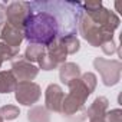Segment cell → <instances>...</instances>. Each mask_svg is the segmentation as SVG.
<instances>
[{
  "instance_id": "6da1fadb",
  "label": "cell",
  "mask_w": 122,
  "mask_h": 122,
  "mask_svg": "<svg viewBox=\"0 0 122 122\" xmlns=\"http://www.w3.org/2000/svg\"><path fill=\"white\" fill-rule=\"evenodd\" d=\"M23 36L32 45L47 47L59 37L57 19L47 12L32 13L23 26Z\"/></svg>"
},
{
  "instance_id": "7a4b0ae2",
  "label": "cell",
  "mask_w": 122,
  "mask_h": 122,
  "mask_svg": "<svg viewBox=\"0 0 122 122\" xmlns=\"http://www.w3.org/2000/svg\"><path fill=\"white\" fill-rule=\"evenodd\" d=\"M69 93L63 98L62 103V112L71 122H82L86 119V109L85 102L88 96L91 95L89 89L85 86V83L79 79H75L68 83Z\"/></svg>"
},
{
  "instance_id": "3957f363",
  "label": "cell",
  "mask_w": 122,
  "mask_h": 122,
  "mask_svg": "<svg viewBox=\"0 0 122 122\" xmlns=\"http://www.w3.org/2000/svg\"><path fill=\"white\" fill-rule=\"evenodd\" d=\"M78 27L81 36L93 47H99L103 43L113 40V32L111 29L95 25L85 13H82V16L79 17Z\"/></svg>"
},
{
  "instance_id": "277c9868",
  "label": "cell",
  "mask_w": 122,
  "mask_h": 122,
  "mask_svg": "<svg viewBox=\"0 0 122 122\" xmlns=\"http://www.w3.org/2000/svg\"><path fill=\"white\" fill-rule=\"evenodd\" d=\"M82 6H83V9H85V15H86L95 25L108 27V29H111L112 32H115V30L118 29V26H119V23H121L119 17H118L113 12L105 9L101 2H89V3H83Z\"/></svg>"
},
{
  "instance_id": "5b68a950",
  "label": "cell",
  "mask_w": 122,
  "mask_h": 122,
  "mask_svg": "<svg viewBox=\"0 0 122 122\" xmlns=\"http://www.w3.org/2000/svg\"><path fill=\"white\" fill-rule=\"evenodd\" d=\"M93 66L99 72L105 86H115L121 81L122 63L119 60H109L105 57H95Z\"/></svg>"
},
{
  "instance_id": "8992f818",
  "label": "cell",
  "mask_w": 122,
  "mask_h": 122,
  "mask_svg": "<svg viewBox=\"0 0 122 122\" xmlns=\"http://www.w3.org/2000/svg\"><path fill=\"white\" fill-rule=\"evenodd\" d=\"M32 15L30 3L27 2H12L6 7V22H9L12 26L23 30V26L29 16Z\"/></svg>"
},
{
  "instance_id": "52a82bcc",
  "label": "cell",
  "mask_w": 122,
  "mask_h": 122,
  "mask_svg": "<svg viewBox=\"0 0 122 122\" xmlns=\"http://www.w3.org/2000/svg\"><path fill=\"white\" fill-rule=\"evenodd\" d=\"M42 96V89L35 82H17L15 89V98L20 105L32 106Z\"/></svg>"
},
{
  "instance_id": "ba28073f",
  "label": "cell",
  "mask_w": 122,
  "mask_h": 122,
  "mask_svg": "<svg viewBox=\"0 0 122 122\" xmlns=\"http://www.w3.org/2000/svg\"><path fill=\"white\" fill-rule=\"evenodd\" d=\"M10 72L13 73V76L16 78L17 82H32L37 73H39V68L35 66L33 63L27 62V60L17 55L13 60H12V69Z\"/></svg>"
},
{
  "instance_id": "9c48e42d",
  "label": "cell",
  "mask_w": 122,
  "mask_h": 122,
  "mask_svg": "<svg viewBox=\"0 0 122 122\" xmlns=\"http://www.w3.org/2000/svg\"><path fill=\"white\" fill-rule=\"evenodd\" d=\"M23 39H25L23 30L12 26L6 20L0 22V40H2V43L10 46L13 49H19V46L23 42Z\"/></svg>"
},
{
  "instance_id": "30bf717a",
  "label": "cell",
  "mask_w": 122,
  "mask_h": 122,
  "mask_svg": "<svg viewBox=\"0 0 122 122\" xmlns=\"http://www.w3.org/2000/svg\"><path fill=\"white\" fill-rule=\"evenodd\" d=\"M65 92L59 85L50 83L45 91V108L50 112H60L62 111Z\"/></svg>"
},
{
  "instance_id": "8fae6325",
  "label": "cell",
  "mask_w": 122,
  "mask_h": 122,
  "mask_svg": "<svg viewBox=\"0 0 122 122\" xmlns=\"http://www.w3.org/2000/svg\"><path fill=\"white\" fill-rule=\"evenodd\" d=\"M109 101L105 96H98L92 102V105L86 109V118L89 119H103L108 112Z\"/></svg>"
},
{
  "instance_id": "7c38bea8",
  "label": "cell",
  "mask_w": 122,
  "mask_h": 122,
  "mask_svg": "<svg viewBox=\"0 0 122 122\" xmlns=\"http://www.w3.org/2000/svg\"><path fill=\"white\" fill-rule=\"evenodd\" d=\"M81 68L73 63V62H65L59 66V78L62 81V83L68 85L69 82L75 81V79H79L81 78Z\"/></svg>"
},
{
  "instance_id": "4fadbf2b",
  "label": "cell",
  "mask_w": 122,
  "mask_h": 122,
  "mask_svg": "<svg viewBox=\"0 0 122 122\" xmlns=\"http://www.w3.org/2000/svg\"><path fill=\"white\" fill-rule=\"evenodd\" d=\"M46 55L53 60V62H55L57 66H60L62 63H65V62H66L68 52L65 50L63 45L60 43V40H59V37H57L53 43H50V45L46 47Z\"/></svg>"
},
{
  "instance_id": "5bb4252c",
  "label": "cell",
  "mask_w": 122,
  "mask_h": 122,
  "mask_svg": "<svg viewBox=\"0 0 122 122\" xmlns=\"http://www.w3.org/2000/svg\"><path fill=\"white\" fill-rule=\"evenodd\" d=\"M17 85L16 78L10 71H3L0 72V93H10L15 92Z\"/></svg>"
},
{
  "instance_id": "9a60e30c",
  "label": "cell",
  "mask_w": 122,
  "mask_h": 122,
  "mask_svg": "<svg viewBox=\"0 0 122 122\" xmlns=\"http://www.w3.org/2000/svg\"><path fill=\"white\" fill-rule=\"evenodd\" d=\"M59 40H60V43L63 45V47H65V50L68 52V55H75V53L79 52V49H81V42H79V39L76 37V35H73V33L60 36Z\"/></svg>"
},
{
  "instance_id": "2e32d148",
  "label": "cell",
  "mask_w": 122,
  "mask_h": 122,
  "mask_svg": "<svg viewBox=\"0 0 122 122\" xmlns=\"http://www.w3.org/2000/svg\"><path fill=\"white\" fill-rule=\"evenodd\" d=\"M27 121L29 122H50L49 111L45 106H33L27 112Z\"/></svg>"
},
{
  "instance_id": "e0dca14e",
  "label": "cell",
  "mask_w": 122,
  "mask_h": 122,
  "mask_svg": "<svg viewBox=\"0 0 122 122\" xmlns=\"http://www.w3.org/2000/svg\"><path fill=\"white\" fill-rule=\"evenodd\" d=\"M45 49H46V47H43V46H40V45H32V43H29V46H27L26 50H25L23 57L27 60V62H30V63L39 62V59H40V57L43 56V53H45Z\"/></svg>"
},
{
  "instance_id": "ac0fdd59",
  "label": "cell",
  "mask_w": 122,
  "mask_h": 122,
  "mask_svg": "<svg viewBox=\"0 0 122 122\" xmlns=\"http://www.w3.org/2000/svg\"><path fill=\"white\" fill-rule=\"evenodd\" d=\"M20 115V109L15 105H5L0 108V118L3 121H15Z\"/></svg>"
},
{
  "instance_id": "d6986e66",
  "label": "cell",
  "mask_w": 122,
  "mask_h": 122,
  "mask_svg": "<svg viewBox=\"0 0 122 122\" xmlns=\"http://www.w3.org/2000/svg\"><path fill=\"white\" fill-rule=\"evenodd\" d=\"M17 55H19V49H13L0 42V66L5 60H13Z\"/></svg>"
},
{
  "instance_id": "ffe728a7",
  "label": "cell",
  "mask_w": 122,
  "mask_h": 122,
  "mask_svg": "<svg viewBox=\"0 0 122 122\" xmlns=\"http://www.w3.org/2000/svg\"><path fill=\"white\" fill-rule=\"evenodd\" d=\"M81 81L85 83V86L89 89V92H91V93L95 91L96 83H98V79H96V76H95L92 72H86V73L81 75Z\"/></svg>"
},
{
  "instance_id": "44dd1931",
  "label": "cell",
  "mask_w": 122,
  "mask_h": 122,
  "mask_svg": "<svg viewBox=\"0 0 122 122\" xmlns=\"http://www.w3.org/2000/svg\"><path fill=\"white\" fill-rule=\"evenodd\" d=\"M39 68L42 69V71H53V69H57L59 66L53 62V60L46 55V49H45V53H43V56L39 59Z\"/></svg>"
},
{
  "instance_id": "7402d4cb",
  "label": "cell",
  "mask_w": 122,
  "mask_h": 122,
  "mask_svg": "<svg viewBox=\"0 0 122 122\" xmlns=\"http://www.w3.org/2000/svg\"><path fill=\"white\" fill-rule=\"evenodd\" d=\"M105 121L106 122H122V111L119 108H116V109H112V111L106 112Z\"/></svg>"
},
{
  "instance_id": "603a6c76",
  "label": "cell",
  "mask_w": 122,
  "mask_h": 122,
  "mask_svg": "<svg viewBox=\"0 0 122 122\" xmlns=\"http://www.w3.org/2000/svg\"><path fill=\"white\" fill-rule=\"evenodd\" d=\"M101 49H102V52L105 53V55H112V53H115L116 52V49H118V46L115 45V42L113 40H111V42H106V43H103L102 46H101Z\"/></svg>"
},
{
  "instance_id": "cb8c5ba5",
  "label": "cell",
  "mask_w": 122,
  "mask_h": 122,
  "mask_svg": "<svg viewBox=\"0 0 122 122\" xmlns=\"http://www.w3.org/2000/svg\"><path fill=\"white\" fill-rule=\"evenodd\" d=\"M5 19H6V6L0 3V22H3Z\"/></svg>"
},
{
  "instance_id": "d4e9b609",
  "label": "cell",
  "mask_w": 122,
  "mask_h": 122,
  "mask_svg": "<svg viewBox=\"0 0 122 122\" xmlns=\"http://www.w3.org/2000/svg\"><path fill=\"white\" fill-rule=\"evenodd\" d=\"M89 122H106V121L103 118V119H89Z\"/></svg>"
},
{
  "instance_id": "484cf974",
  "label": "cell",
  "mask_w": 122,
  "mask_h": 122,
  "mask_svg": "<svg viewBox=\"0 0 122 122\" xmlns=\"http://www.w3.org/2000/svg\"><path fill=\"white\" fill-rule=\"evenodd\" d=\"M0 122H5V121H3V119H2V118H0Z\"/></svg>"
}]
</instances>
